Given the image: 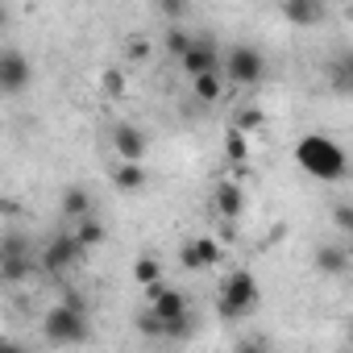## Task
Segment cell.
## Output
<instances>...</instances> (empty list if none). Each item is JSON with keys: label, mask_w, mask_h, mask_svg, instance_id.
Returning a JSON list of instances; mask_svg holds the SVG:
<instances>
[{"label": "cell", "mask_w": 353, "mask_h": 353, "mask_svg": "<svg viewBox=\"0 0 353 353\" xmlns=\"http://www.w3.org/2000/svg\"><path fill=\"white\" fill-rule=\"evenodd\" d=\"M295 162H299L303 174H312L320 183H341L349 174V154L328 133H303L295 141Z\"/></svg>", "instance_id": "1"}, {"label": "cell", "mask_w": 353, "mask_h": 353, "mask_svg": "<svg viewBox=\"0 0 353 353\" xmlns=\"http://www.w3.org/2000/svg\"><path fill=\"white\" fill-rule=\"evenodd\" d=\"M258 303H262V287L250 270H229L221 279V299H216L221 320H241V316L258 312Z\"/></svg>", "instance_id": "2"}, {"label": "cell", "mask_w": 353, "mask_h": 353, "mask_svg": "<svg viewBox=\"0 0 353 353\" xmlns=\"http://www.w3.org/2000/svg\"><path fill=\"white\" fill-rule=\"evenodd\" d=\"M42 336L50 345H83L92 336V320H88V307H75V303H54L46 316H42Z\"/></svg>", "instance_id": "3"}, {"label": "cell", "mask_w": 353, "mask_h": 353, "mask_svg": "<svg viewBox=\"0 0 353 353\" xmlns=\"http://www.w3.org/2000/svg\"><path fill=\"white\" fill-rule=\"evenodd\" d=\"M83 258H88V250L79 245V237H75V233H59V237H50V241L42 245L38 266H42L46 274H71V270L83 266Z\"/></svg>", "instance_id": "4"}, {"label": "cell", "mask_w": 353, "mask_h": 353, "mask_svg": "<svg viewBox=\"0 0 353 353\" xmlns=\"http://www.w3.org/2000/svg\"><path fill=\"white\" fill-rule=\"evenodd\" d=\"M225 79L233 88H254L266 79V59L258 46H233L229 59H225Z\"/></svg>", "instance_id": "5"}, {"label": "cell", "mask_w": 353, "mask_h": 353, "mask_svg": "<svg viewBox=\"0 0 353 353\" xmlns=\"http://www.w3.org/2000/svg\"><path fill=\"white\" fill-rule=\"evenodd\" d=\"M26 274H34V250L21 233H5V241H0V279L21 283Z\"/></svg>", "instance_id": "6"}, {"label": "cell", "mask_w": 353, "mask_h": 353, "mask_svg": "<svg viewBox=\"0 0 353 353\" xmlns=\"http://www.w3.org/2000/svg\"><path fill=\"white\" fill-rule=\"evenodd\" d=\"M30 83H34L30 59L17 46H5V50H0V92H5V96H21Z\"/></svg>", "instance_id": "7"}, {"label": "cell", "mask_w": 353, "mask_h": 353, "mask_svg": "<svg viewBox=\"0 0 353 353\" xmlns=\"http://www.w3.org/2000/svg\"><path fill=\"white\" fill-rule=\"evenodd\" d=\"M179 266L183 270H212L221 266V241L208 237V233H196L179 245Z\"/></svg>", "instance_id": "8"}, {"label": "cell", "mask_w": 353, "mask_h": 353, "mask_svg": "<svg viewBox=\"0 0 353 353\" xmlns=\"http://www.w3.org/2000/svg\"><path fill=\"white\" fill-rule=\"evenodd\" d=\"M192 79H200V75H221L225 71V63H221V50H216V42L208 38V34H196V42H192V50H188V59L179 63Z\"/></svg>", "instance_id": "9"}, {"label": "cell", "mask_w": 353, "mask_h": 353, "mask_svg": "<svg viewBox=\"0 0 353 353\" xmlns=\"http://www.w3.org/2000/svg\"><path fill=\"white\" fill-rule=\"evenodd\" d=\"M145 307H150L158 320H179V316L192 312V307H188V295H183L179 287H166V283H158V287L145 291Z\"/></svg>", "instance_id": "10"}, {"label": "cell", "mask_w": 353, "mask_h": 353, "mask_svg": "<svg viewBox=\"0 0 353 353\" xmlns=\"http://www.w3.org/2000/svg\"><path fill=\"white\" fill-rule=\"evenodd\" d=\"M145 133L137 129V125H117L112 129V150H117V158L121 162H137L141 166V158H145Z\"/></svg>", "instance_id": "11"}, {"label": "cell", "mask_w": 353, "mask_h": 353, "mask_svg": "<svg viewBox=\"0 0 353 353\" xmlns=\"http://www.w3.org/2000/svg\"><path fill=\"white\" fill-rule=\"evenodd\" d=\"M112 188L125 192V196H137V192L145 188V166H137V162H121V166H112Z\"/></svg>", "instance_id": "12"}, {"label": "cell", "mask_w": 353, "mask_h": 353, "mask_svg": "<svg viewBox=\"0 0 353 353\" xmlns=\"http://www.w3.org/2000/svg\"><path fill=\"white\" fill-rule=\"evenodd\" d=\"M59 212L67 216V221H88L92 216V196H88V188H67L63 192V204H59Z\"/></svg>", "instance_id": "13"}, {"label": "cell", "mask_w": 353, "mask_h": 353, "mask_svg": "<svg viewBox=\"0 0 353 353\" xmlns=\"http://www.w3.org/2000/svg\"><path fill=\"white\" fill-rule=\"evenodd\" d=\"M216 212H221L225 221H237V216L245 212V192H241L237 183H221V188H216Z\"/></svg>", "instance_id": "14"}, {"label": "cell", "mask_w": 353, "mask_h": 353, "mask_svg": "<svg viewBox=\"0 0 353 353\" xmlns=\"http://www.w3.org/2000/svg\"><path fill=\"white\" fill-rule=\"evenodd\" d=\"M283 17H287L291 26H316V21H324V9L316 5V0H287V5H283Z\"/></svg>", "instance_id": "15"}, {"label": "cell", "mask_w": 353, "mask_h": 353, "mask_svg": "<svg viewBox=\"0 0 353 353\" xmlns=\"http://www.w3.org/2000/svg\"><path fill=\"white\" fill-rule=\"evenodd\" d=\"M328 83L336 92H353V50H345L328 63Z\"/></svg>", "instance_id": "16"}, {"label": "cell", "mask_w": 353, "mask_h": 353, "mask_svg": "<svg viewBox=\"0 0 353 353\" xmlns=\"http://www.w3.org/2000/svg\"><path fill=\"white\" fill-rule=\"evenodd\" d=\"M345 262H349V254L341 250V245H316V270L320 274H341L345 270Z\"/></svg>", "instance_id": "17"}, {"label": "cell", "mask_w": 353, "mask_h": 353, "mask_svg": "<svg viewBox=\"0 0 353 353\" xmlns=\"http://www.w3.org/2000/svg\"><path fill=\"white\" fill-rule=\"evenodd\" d=\"M133 283H137V287H145V291H150V287H158V283H162V262H158L154 254L137 258V262H133Z\"/></svg>", "instance_id": "18"}, {"label": "cell", "mask_w": 353, "mask_h": 353, "mask_svg": "<svg viewBox=\"0 0 353 353\" xmlns=\"http://www.w3.org/2000/svg\"><path fill=\"white\" fill-rule=\"evenodd\" d=\"M192 92L200 104H216L225 96V75H200V79H192Z\"/></svg>", "instance_id": "19"}, {"label": "cell", "mask_w": 353, "mask_h": 353, "mask_svg": "<svg viewBox=\"0 0 353 353\" xmlns=\"http://www.w3.org/2000/svg\"><path fill=\"white\" fill-rule=\"evenodd\" d=\"M75 237H79V245H83V250H96V245H104V241H108V229H104L96 216H88V221H79V225H75Z\"/></svg>", "instance_id": "20"}, {"label": "cell", "mask_w": 353, "mask_h": 353, "mask_svg": "<svg viewBox=\"0 0 353 353\" xmlns=\"http://www.w3.org/2000/svg\"><path fill=\"white\" fill-rule=\"evenodd\" d=\"M192 42H196V34H183V30H166V50L174 54V59H188V50H192Z\"/></svg>", "instance_id": "21"}, {"label": "cell", "mask_w": 353, "mask_h": 353, "mask_svg": "<svg viewBox=\"0 0 353 353\" xmlns=\"http://www.w3.org/2000/svg\"><path fill=\"white\" fill-rule=\"evenodd\" d=\"M332 229L336 233H353V204L349 200H336L332 204Z\"/></svg>", "instance_id": "22"}, {"label": "cell", "mask_w": 353, "mask_h": 353, "mask_svg": "<svg viewBox=\"0 0 353 353\" xmlns=\"http://www.w3.org/2000/svg\"><path fill=\"white\" fill-rule=\"evenodd\" d=\"M225 154H229L233 162H245L250 150H245V133H241V129H229V137H225Z\"/></svg>", "instance_id": "23"}, {"label": "cell", "mask_w": 353, "mask_h": 353, "mask_svg": "<svg viewBox=\"0 0 353 353\" xmlns=\"http://www.w3.org/2000/svg\"><path fill=\"white\" fill-rule=\"evenodd\" d=\"M233 353H274V349H270V341H266V336H241Z\"/></svg>", "instance_id": "24"}, {"label": "cell", "mask_w": 353, "mask_h": 353, "mask_svg": "<svg viewBox=\"0 0 353 353\" xmlns=\"http://www.w3.org/2000/svg\"><path fill=\"white\" fill-rule=\"evenodd\" d=\"M137 328H141L145 336H162V320H158V316H154L150 307H145V312L137 316Z\"/></svg>", "instance_id": "25"}, {"label": "cell", "mask_w": 353, "mask_h": 353, "mask_svg": "<svg viewBox=\"0 0 353 353\" xmlns=\"http://www.w3.org/2000/svg\"><path fill=\"white\" fill-rule=\"evenodd\" d=\"M258 125H262V112H258V108H245V112H241V121H237L233 129H241V133H250V129H258Z\"/></svg>", "instance_id": "26"}, {"label": "cell", "mask_w": 353, "mask_h": 353, "mask_svg": "<svg viewBox=\"0 0 353 353\" xmlns=\"http://www.w3.org/2000/svg\"><path fill=\"white\" fill-rule=\"evenodd\" d=\"M104 88H108V92H121V75H117V71H108V75H104Z\"/></svg>", "instance_id": "27"}, {"label": "cell", "mask_w": 353, "mask_h": 353, "mask_svg": "<svg viewBox=\"0 0 353 353\" xmlns=\"http://www.w3.org/2000/svg\"><path fill=\"white\" fill-rule=\"evenodd\" d=\"M0 353H26V349H21L17 341H5V349H0Z\"/></svg>", "instance_id": "28"}, {"label": "cell", "mask_w": 353, "mask_h": 353, "mask_svg": "<svg viewBox=\"0 0 353 353\" xmlns=\"http://www.w3.org/2000/svg\"><path fill=\"white\" fill-rule=\"evenodd\" d=\"M349 341H353V328H349Z\"/></svg>", "instance_id": "29"}]
</instances>
